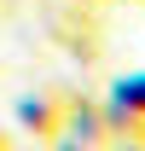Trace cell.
Instances as JSON below:
<instances>
[{
    "label": "cell",
    "mask_w": 145,
    "mask_h": 151,
    "mask_svg": "<svg viewBox=\"0 0 145 151\" xmlns=\"http://www.w3.org/2000/svg\"><path fill=\"white\" fill-rule=\"evenodd\" d=\"M116 116H134V122H145V81H139V76L116 87Z\"/></svg>",
    "instance_id": "6da1fadb"
},
{
    "label": "cell",
    "mask_w": 145,
    "mask_h": 151,
    "mask_svg": "<svg viewBox=\"0 0 145 151\" xmlns=\"http://www.w3.org/2000/svg\"><path fill=\"white\" fill-rule=\"evenodd\" d=\"M134 151H145V145H134Z\"/></svg>",
    "instance_id": "7a4b0ae2"
}]
</instances>
